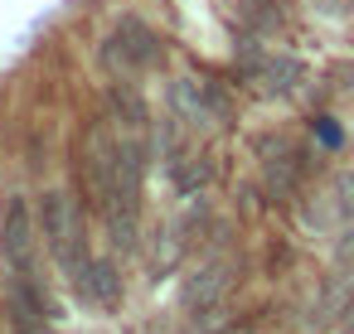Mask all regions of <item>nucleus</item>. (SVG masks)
Here are the masks:
<instances>
[{
  "label": "nucleus",
  "mask_w": 354,
  "mask_h": 334,
  "mask_svg": "<svg viewBox=\"0 0 354 334\" xmlns=\"http://www.w3.org/2000/svg\"><path fill=\"white\" fill-rule=\"evenodd\" d=\"M156 59H160V44H156V35H151L141 20H122V25L112 30V39L102 44V68H107L117 83H136Z\"/></svg>",
  "instance_id": "3"
},
{
  "label": "nucleus",
  "mask_w": 354,
  "mask_h": 334,
  "mask_svg": "<svg viewBox=\"0 0 354 334\" xmlns=\"http://www.w3.org/2000/svg\"><path fill=\"white\" fill-rule=\"evenodd\" d=\"M39 228H44V242H49L54 262H59V266L73 276V286H78V276L88 271L83 218H78V204H73L64 189H49V194H44V204H39Z\"/></svg>",
  "instance_id": "1"
},
{
  "label": "nucleus",
  "mask_w": 354,
  "mask_h": 334,
  "mask_svg": "<svg viewBox=\"0 0 354 334\" xmlns=\"http://www.w3.org/2000/svg\"><path fill=\"white\" fill-rule=\"evenodd\" d=\"M233 286V262H209V266H199L189 281H185V305L194 310H209V305H218L223 300V291Z\"/></svg>",
  "instance_id": "5"
},
{
  "label": "nucleus",
  "mask_w": 354,
  "mask_h": 334,
  "mask_svg": "<svg viewBox=\"0 0 354 334\" xmlns=\"http://www.w3.org/2000/svg\"><path fill=\"white\" fill-rule=\"evenodd\" d=\"M301 63L296 59H286V54H277V59H257L252 63V78L262 83V88H272V92H291L296 83H301Z\"/></svg>",
  "instance_id": "7"
},
{
  "label": "nucleus",
  "mask_w": 354,
  "mask_h": 334,
  "mask_svg": "<svg viewBox=\"0 0 354 334\" xmlns=\"http://www.w3.org/2000/svg\"><path fill=\"white\" fill-rule=\"evenodd\" d=\"M78 175H83V184H88L93 208L102 213V208L117 199V131H112V121L88 126V136H83V146H78Z\"/></svg>",
  "instance_id": "2"
},
{
  "label": "nucleus",
  "mask_w": 354,
  "mask_h": 334,
  "mask_svg": "<svg viewBox=\"0 0 354 334\" xmlns=\"http://www.w3.org/2000/svg\"><path fill=\"white\" fill-rule=\"evenodd\" d=\"M238 20H243L248 35H272L281 25V10L272 0H238Z\"/></svg>",
  "instance_id": "8"
},
{
  "label": "nucleus",
  "mask_w": 354,
  "mask_h": 334,
  "mask_svg": "<svg viewBox=\"0 0 354 334\" xmlns=\"http://www.w3.org/2000/svg\"><path fill=\"white\" fill-rule=\"evenodd\" d=\"M78 291L93 305H102V310H117L122 305V276H117L112 262H88V271L78 276Z\"/></svg>",
  "instance_id": "6"
},
{
  "label": "nucleus",
  "mask_w": 354,
  "mask_h": 334,
  "mask_svg": "<svg viewBox=\"0 0 354 334\" xmlns=\"http://www.w3.org/2000/svg\"><path fill=\"white\" fill-rule=\"evenodd\" d=\"M296 179H301V160H296V155H281V160L272 155V160H267V189H272V194H291Z\"/></svg>",
  "instance_id": "9"
},
{
  "label": "nucleus",
  "mask_w": 354,
  "mask_h": 334,
  "mask_svg": "<svg viewBox=\"0 0 354 334\" xmlns=\"http://www.w3.org/2000/svg\"><path fill=\"white\" fill-rule=\"evenodd\" d=\"M35 213L25 199H10L6 204V218H0V247H6V262L10 271L20 276V286H35Z\"/></svg>",
  "instance_id": "4"
}]
</instances>
